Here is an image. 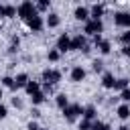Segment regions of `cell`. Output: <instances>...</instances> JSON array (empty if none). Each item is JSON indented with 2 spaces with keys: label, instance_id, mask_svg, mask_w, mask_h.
<instances>
[{
  "label": "cell",
  "instance_id": "6da1fadb",
  "mask_svg": "<svg viewBox=\"0 0 130 130\" xmlns=\"http://www.w3.org/2000/svg\"><path fill=\"white\" fill-rule=\"evenodd\" d=\"M35 14H39L37 12V4L35 2H30V0H24V2H20L18 6H16V16L20 18V20H28V18H32Z\"/></svg>",
  "mask_w": 130,
  "mask_h": 130
},
{
  "label": "cell",
  "instance_id": "7a4b0ae2",
  "mask_svg": "<svg viewBox=\"0 0 130 130\" xmlns=\"http://www.w3.org/2000/svg\"><path fill=\"white\" fill-rule=\"evenodd\" d=\"M61 114H63V118L67 122H75L77 118L83 116V106L81 104H69L65 110H61Z\"/></svg>",
  "mask_w": 130,
  "mask_h": 130
},
{
  "label": "cell",
  "instance_id": "3957f363",
  "mask_svg": "<svg viewBox=\"0 0 130 130\" xmlns=\"http://www.w3.org/2000/svg\"><path fill=\"white\" fill-rule=\"evenodd\" d=\"M104 32V20H93L89 18L85 24H83V35L85 37H95V35H102Z\"/></svg>",
  "mask_w": 130,
  "mask_h": 130
},
{
  "label": "cell",
  "instance_id": "277c9868",
  "mask_svg": "<svg viewBox=\"0 0 130 130\" xmlns=\"http://www.w3.org/2000/svg\"><path fill=\"white\" fill-rule=\"evenodd\" d=\"M61 71L59 69H53V67H45L43 69V73H41V81L43 83H49V85H55V83H59L61 81Z\"/></svg>",
  "mask_w": 130,
  "mask_h": 130
},
{
  "label": "cell",
  "instance_id": "5b68a950",
  "mask_svg": "<svg viewBox=\"0 0 130 130\" xmlns=\"http://www.w3.org/2000/svg\"><path fill=\"white\" fill-rule=\"evenodd\" d=\"M55 49L63 55V53H69L71 51V35L69 32H61L57 37V43H55Z\"/></svg>",
  "mask_w": 130,
  "mask_h": 130
},
{
  "label": "cell",
  "instance_id": "8992f818",
  "mask_svg": "<svg viewBox=\"0 0 130 130\" xmlns=\"http://www.w3.org/2000/svg\"><path fill=\"white\" fill-rule=\"evenodd\" d=\"M85 77H87V69H85L83 65H73V67H71L69 79H71L73 83H81V81H85Z\"/></svg>",
  "mask_w": 130,
  "mask_h": 130
},
{
  "label": "cell",
  "instance_id": "52a82bcc",
  "mask_svg": "<svg viewBox=\"0 0 130 130\" xmlns=\"http://www.w3.org/2000/svg\"><path fill=\"white\" fill-rule=\"evenodd\" d=\"M26 26H28L30 32H41V30L45 28V16H43V14H35L32 18L26 20Z\"/></svg>",
  "mask_w": 130,
  "mask_h": 130
},
{
  "label": "cell",
  "instance_id": "ba28073f",
  "mask_svg": "<svg viewBox=\"0 0 130 130\" xmlns=\"http://www.w3.org/2000/svg\"><path fill=\"white\" fill-rule=\"evenodd\" d=\"M114 24L124 28V30H130V12H124V10L116 12L114 14Z\"/></svg>",
  "mask_w": 130,
  "mask_h": 130
},
{
  "label": "cell",
  "instance_id": "9c48e42d",
  "mask_svg": "<svg viewBox=\"0 0 130 130\" xmlns=\"http://www.w3.org/2000/svg\"><path fill=\"white\" fill-rule=\"evenodd\" d=\"M73 18L85 24V22L91 18V16H89V6H85V4H79V6H75V10H73Z\"/></svg>",
  "mask_w": 130,
  "mask_h": 130
},
{
  "label": "cell",
  "instance_id": "30bf717a",
  "mask_svg": "<svg viewBox=\"0 0 130 130\" xmlns=\"http://www.w3.org/2000/svg\"><path fill=\"white\" fill-rule=\"evenodd\" d=\"M87 47V37L83 32H77L71 37V51H83Z\"/></svg>",
  "mask_w": 130,
  "mask_h": 130
},
{
  "label": "cell",
  "instance_id": "8fae6325",
  "mask_svg": "<svg viewBox=\"0 0 130 130\" xmlns=\"http://www.w3.org/2000/svg\"><path fill=\"white\" fill-rule=\"evenodd\" d=\"M28 81H30V77H28V73H26V71H20V73H16V75H14V87H12V91L24 89Z\"/></svg>",
  "mask_w": 130,
  "mask_h": 130
},
{
  "label": "cell",
  "instance_id": "7c38bea8",
  "mask_svg": "<svg viewBox=\"0 0 130 130\" xmlns=\"http://www.w3.org/2000/svg\"><path fill=\"white\" fill-rule=\"evenodd\" d=\"M59 24H61V16H59L57 12L45 14V26H47V28H57Z\"/></svg>",
  "mask_w": 130,
  "mask_h": 130
},
{
  "label": "cell",
  "instance_id": "4fadbf2b",
  "mask_svg": "<svg viewBox=\"0 0 130 130\" xmlns=\"http://www.w3.org/2000/svg\"><path fill=\"white\" fill-rule=\"evenodd\" d=\"M102 87H104V89H114V87H116V77H114V73H110V71H104V73H102Z\"/></svg>",
  "mask_w": 130,
  "mask_h": 130
},
{
  "label": "cell",
  "instance_id": "5bb4252c",
  "mask_svg": "<svg viewBox=\"0 0 130 130\" xmlns=\"http://www.w3.org/2000/svg\"><path fill=\"white\" fill-rule=\"evenodd\" d=\"M104 4L102 2H95V4H91L89 6V16L93 18V20H102V16H104Z\"/></svg>",
  "mask_w": 130,
  "mask_h": 130
},
{
  "label": "cell",
  "instance_id": "9a60e30c",
  "mask_svg": "<svg viewBox=\"0 0 130 130\" xmlns=\"http://www.w3.org/2000/svg\"><path fill=\"white\" fill-rule=\"evenodd\" d=\"M24 91H26V95L30 98V95H35V93H39V91H43V83H41V81H35V79H30V81L26 83V87H24Z\"/></svg>",
  "mask_w": 130,
  "mask_h": 130
},
{
  "label": "cell",
  "instance_id": "2e32d148",
  "mask_svg": "<svg viewBox=\"0 0 130 130\" xmlns=\"http://www.w3.org/2000/svg\"><path fill=\"white\" fill-rule=\"evenodd\" d=\"M83 120H89V122H95L98 120V110H95V106L93 104H89V106H83V116H81Z\"/></svg>",
  "mask_w": 130,
  "mask_h": 130
},
{
  "label": "cell",
  "instance_id": "e0dca14e",
  "mask_svg": "<svg viewBox=\"0 0 130 130\" xmlns=\"http://www.w3.org/2000/svg\"><path fill=\"white\" fill-rule=\"evenodd\" d=\"M14 18L16 16V6L14 4H0V18Z\"/></svg>",
  "mask_w": 130,
  "mask_h": 130
},
{
  "label": "cell",
  "instance_id": "ac0fdd59",
  "mask_svg": "<svg viewBox=\"0 0 130 130\" xmlns=\"http://www.w3.org/2000/svg\"><path fill=\"white\" fill-rule=\"evenodd\" d=\"M116 116H118L122 122L130 120V104H120V106L116 108Z\"/></svg>",
  "mask_w": 130,
  "mask_h": 130
},
{
  "label": "cell",
  "instance_id": "d6986e66",
  "mask_svg": "<svg viewBox=\"0 0 130 130\" xmlns=\"http://www.w3.org/2000/svg\"><path fill=\"white\" fill-rule=\"evenodd\" d=\"M69 104H71V102H69V98H67L65 93H57V95H55V106H57L59 110H65Z\"/></svg>",
  "mask_w": 130,
  "mask_h": 130
},
{
  "label": "cell",
  "instance_id": "ffe728a7",
  "mask_svg": "<svg viewBox=\"0 0 130 130\" xmlns=\"http://www.w3.org/2000/svg\"><path fill=\"white\" fill-rule=\"evenodd\" d=\"M37 4V12L39 14H49L51 12V2L49 0H39V2H35Z\"/></svg>",
  "mask_w": 130,
  "mask_h": 130
},
{
  "label": "cell",
  "instance_id": "44dd1931",
  "mask_svg": "<svg viewBox=\"0 0 130 130\" xmlns=\"http://www.w3.org/2000/svg\"><path fill=\"white\" fill-rule=\"evenodd\" d=\"M45 100H47V93H45V91H39V93L30 95V104H32V108H39L41 104H45Z\"/></svg>",
  "mask_w": 130,
  "mask_h": 130
},
{
  "label": "cell",
  "instance_id": "7402d4cb",
  "mask_svg": "<svg viewBox=\"0 0 130 130\" xmlns=\"http://www.w3.org/2000/svg\"><path fill=\"white\" fill-rule=\"evenodd\" d=\"M128 87H130V79H128V77H120V79H116V87H114V89H116L118 93H120L122 89H128Z\"/></svg>",
  "mask_w": 130,
  "mask_h": 130
},
{
  "label": "cell",
  "instance_id": "603a6c76",
  "mask_svg": "<svg viewBox=\"0 0 130 130\" xmlns=\"http://www.w3.org/2000/svg\"><path fill=\"white\" fill-rule=\"evenodd\" d=\"M98 51H100L102 55H110V51H112V43H110L108 39H104V41L98 45Z\"/></svg>",
  "mask_w": 130,
  "mask_h": 130
},
{
  "label": "cell",
  "instance_id": "cb8c5ba5",
  "mask_svg": "<svg viewBox=\"0 0 130 130\" xmlns=\"http://www.w3.org/2000/svg\"><path fill=\"white\" fill-rule=\"evenodd\" d=\"M59 59H61V53H59L57 49H49V51H47V61H49V63H57Z\"/></svg>",
  "mask_w": 130,
  "mask_h": 130
},
{
  "label": "cell",
  "instance_id": "d4e9b609",
  "mask_svg": "<svg viewBox=\"0 0 130 130\" xmlns=\"http://www.w3.org/2000/svg\"><path fill=\"white\" fill-rule=\"evenodd\" d=\"M0 87H8V89H12V87H14V77H10V75H2V77H0Z\"/></svg>",
  "mask_w": 130,
  "mask_h": 130
},
{
  "label": "cell",
  "instance_id": "484cf974",
  "mask_svg": "<svg viewBox=\"0 0 130 130\" xmlns=\"http://www.w3.org/2000/svg\"><path fill=\"white\" fill-rule=\"evenodd\" d=\"M91 71L93 73H104V61L102 59H93L91 61Z\"/></svg>",
  "mask_w": 130,
  "mask_h": 130
},
{
  "label": "cell",
  "instance_id": "4316f807",
  "mask_svg": "<svg viewBox=\"0 0 130 130\" xmlns=\"http://www.w3.org/2000/svg\"><path fill=\"white\" fill-rule=\"evenodd\" d=\"M118 98L122 100V104H130V87H128V89H122V91L118 93Z\"/></svg>",
  "mask_w": 130,
  "mask_h": 130
},
{
  "label": "cell",
  "instance_id": "83f0119b",
  "mask_svg": "<svg viewBox=\"0 0 130 130\" xmlns=\"http://www.w3.org/2000/svg\"><path fill=\"white\" fill-rule=\"evenodd\" d=\"M77 126H79V130H91V128H93V122H89V120H83V118H81Z\"/></svg>",
  "mask_w": 130,
  "mask_h": 130
},
{
  "label": "cell",
  "instance_id": "f1b7e54d",
  "mask_svg": "<svg viewBox=\"0 0 130 130\" xmlns=\"http://www.w3.org/2000/svg\"><path fill=\"white\" fill-rule=\"evenodd\" d=\"M120 43H122V47L130 45V30H124V32L120 35Z\"/></svg>",
  "mask_w": 130,
  "mask_h": 130
},
{
  "label": "cell",
  "instance_id": "f546056e",
  "mask_svg": "<svg viewBox=\"0 0 130 130\" xmlns=\"http://www.w3.org/2000/svg\"><path fill=\"white\" fill-rule=\"evenodd\" d=\"M10 104H12V106H14L16 110H22V108H24V104H22V100H20L18 95H14V98L10 100Z\"/></svg>",
  "mask_w": 130,
  "mask_h": 130
},
{
  "label": "cell",
  "instance_id": "4dcf8cb0",
  "mask_svg": "<svg viewBox=\"0 0 130 130\" xmlns=\"http://www.w3.org/2000/svg\"><path fill=\"white\" fill-rule=\"evenodd\" d=\"M10 47H12V49H18V47H20V37H18V35H12V39H10Z\"/></svg>",
  "mask_w": 130,
  "mask_h": 130
},
{
  "label": "cell",
  "instance_id": "1f68e13d",
  "mask_svg": "<svg viewBox=\"0 0 130 130\" xmlns=\"http://www.w3.org/2000/svg\"><path fill=\"white\" fill-rule=\"evenodd\" d=\"M26 130H41V126H39L37 120H30V122L26 124Z\"/></svg>",
  "mask_w": 130,
  "mask_h": 130
},
{
  "label": "cell",
  "instance_id": "d6a6232c",
  "mask_svg": "<svg viewBox=\"0 0 130 130\" xmlns=\"http://www.w3.org/2000/svg\"><path fill=\"white\" fill-rule=\"evenodd\" d=\"M102 41H104V37H102V35H95V37H91V43H93V47H95V49H98V45H100Z\"/></svg>",
  "mask_w": 130,
  "mask_h": 130
},
{
  "label": "cell",
  "instance_id": "836d02e7",
  "mask_svg": "<svg viewBox=\"0 0 130 130\" xmlns=\"http://www.w3.org/2000/svg\"><path fill=\"white\" fill-rule=\"evenodd\" d=\"M6 116H8V108H6L4 104H0V120H4Z\"/></svg>",
  "mask_w": 130,
  "mask_h": 130
},
{
  "label": "cell",
  "instance_id": "e575fe53",
  "mask_svg": "<svg viewBox=\"0 0 130 130\" xmlns=\"http://www.w3.org/2000/svg\"><path fill=\"white\" fill-rule=\"evenodd\" d=\"M30 116H32V120H39V118H41V112H39V108H32V110H30Z\"/></svg>",
  "mask_w": 130,
  "mask_h": 130
},
{
  "label": "cell",
  "instance_id": "d590c367",
  "mask_svg": "<svg viewBox=\"0 0 130 130\" xmlns=\"http://www.w3.org/2000/svg\"><path fill=\"white\" fill-rule=\"evenodd\" d=\"M122 55L130 59V45H126V47H122Z\"/></svg>",
  "mask_w": 130,
  "mask_h": 130
},
{
  "label": "cell",
  "instance_id": "8d00e7d4",
  "mask_svg": "<svg viewBox=\"0 0 130 130\" xmlns=\"http://www.w3.org/2000/svg\"><path fill=\"white\" fill-rule=\"evenodd\" d=\"M43 91H45V93H51V91H53V85H49V83H43Z\"/></svg>",
  "mask_w": 130,
  "mask_h": 130
},
{
  "label": "cell",
  "instance_id": "74e56055",
  "mask_svg": "<svg viewBox=\"0 0 130 130\" xmlns=\"http://www.w3.org/2000/svg\"><path fill=\"white\" fill-rule=\"evenodd\" d=\"M118 130H130V126H128V124H120V126H118Z\"/></svg>",
  "mask_w": 130,
  "mask_h": 130
},
{
  "label": "cell",
  "instance_id": "f35d334b",
  "mask_svg": "<svg viewBox=\"0 0 130 130\" xmlns=\"http://www.w3.org/2000/svg\"><path fill=\"white\" fill-rule=\"evenodd\" d=\"M2 98H4V89L0 87V104H2Z\"/></svg>",
  "mask_w": 130,
  "mask_h": 130
},
{
  "label": "cell",
  "instance_id": "ab89813d",
  "mask_svg": "<svg viewBox=\"0 0 130 130\" xmlns=\"http://www.w3.org/2000/svg\"><path fill=\"white\" fill-rule=\"evenodd\" d=\"M41 130H47V128H41Z\"/></svg>",
  "mask_w": 130,
  "mask_h": 130
}]
</instances>
